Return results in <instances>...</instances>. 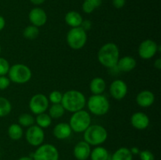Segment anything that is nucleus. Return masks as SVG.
I'll return each instance as SVG.
<instances>
[{"mask_svg": "<svg viewBox=\"0 0 161 160\" xmlns=\"http://www.w3.org/2000/svg\"><path fill=\"white\" fill-rule=\"evenodd\" d=\"M119 59V50L114 42L104 44L97 52L98 62L107 68H113L117 64Z\"/></svg>", "mask_w": 161, "mask_h": 160, "instance_id": "nucleus-1", "label": "nucleus"}, {"mask_svg": "<svg viewBox=\"0 0 161 160\" xmlns=\"http://www.w3.org/2000/svg\"><path fill=\"white\" fill-rule=\"evenodd\" d=\"M61 104L65 111L73 113L83 110L86 104V99L81 91L70 89L63 93Z\"/></svg>", "mask_w": 161, "mask_h": 160, "instance_id": "nucleus-2", "label": "nucleus"}, {"mask_svg": "<svg viewBox=\"0 0 161 160\" xmlns=\"http://www.w3.org/2000/svg\"><path fill=\"white\" fill-rule=\"evenodd\" d=\"M108 132L106 129L98 124H91L83 132V141L91 146H100L106 141Z\"/></svg>", "mask_w": 161, "mask_h": 160, "instance_id": "nucleus-3", "label": "nucleus"}, {"mask_svg": "<svg viewBox=\"0 0 161 160\" xmlns=\"http://www.w3.org/2000/svg\"><path fill=\"white\" fill-rule=\"evenodd\" d=\"M86 105L90 114L96 116L105 115L110 109L109 100L103 94H92L86 100Z\"/></svg>", "mask_w": 161, "mask_h": 160, "instance_id": "nucleus-4", "label": "nucleus"}, {"mask_svg": "<svg viewBox=\"0 0 161 160\" xmlns=\"http://www.w3.org/2000/svg\"><path fill=\"white\" fill-rule=\"evenodd\" d=\"M91 115L89 111L86 110H80L72 113L69 119V125L72 132L83 133L91 125Z\"/></svg>", "mask_w": 161, "mask_h": 160, "instance_id": "nucleus-5", "label": "nucleus"}, {"mask_svg": "<svg viewBox=\"0 0 161 160\" xmlns=\"http://www.w3.org/2000/svg\"><path fill=\"white\" fill-rule=\"evenodd\" d=\"M7 75L12 83L17 84H25L31 80L32 72L26 64H15L10 66Z\"/></svg>", "mask_w": 161, "mask_h": 160, "instance_id": "nucleus-6", "label": "nucleus"}, {"mask_svg": "<svg viewBox=\"0 0 161 160\" xmlns=\"http://www.w3.org/2000/svg\"><path fill=\"white\" fill-rule=\"evenodd\" d=\"M66 42L69 46L74 50H81L87 42V34L81 27L71 28L66 35Z\"/></svg>", "mask_w": 161, "mask_h": 160, "instance_id": "nucleus-7", "label": "nucleus"}, {"mask_svg": "<svg viewBox=\"0 0 161 160\" xmlns=\"http://www.w3.org/2000/svg\"><path fill=\"white\" fill-rule=\"evenodd\" d=\"M33 160H59V152L51 144H42L32 155Z\"/></svg>", "mask_w": 161, "mask_h": 160, "instance_id": "nucleus-8", "label": "nucleus"}, {"mask_svg": "<svg viewBox=\"0 0 161 160\" xmlns=\"http://www.w3.org/2000/svg\"><path fill=\"white\" fill-rule=\"evenodd\" d=\"M50 107V101L48 97L42 93H36L33 95L29 100L28 108L34 115L47 112Z\"/></svg>", "mask_w": 161, "mask_h": 160, "instance_id": "nucleus-9", "label": "nucleus"}, {"mask_svg": "<svg viewBox=\"0 0 161 160\" xmlns=\"http://www.w3.org/2000/svg\"><path fill=\"white\" fill-rule=\"evenodd\" d=\"M160 51V46L152 39H146L138 45V53L143 60H150Z\"/></svg>", "mask_w": 161, "mask_h": 160, "instance_id": "nucleus-10", "label": "nucleus"}, {"mask_svg": "<svg viewBox=\"0 0 161 160\" xmlns=\"http://www.w3.org/2000/svg\"><path fill=\"white\" fill-rule=\"evenodd\" d=\"M25 139L28 144L33 147H39L45 140V133L43 129L37 125H33L28 127L25 132Z\"/></svg>", "mask_w": 161, "mask_h": 160, "instance_id": "nucleus-11", "label": "nucleus"}, {"mask_svg": "<svg viewBox=\"0 0 161 160\" xmlns=\"http://www.w3.org/2000/svg\"><path fill=\"white\" fill-rule=\"evenodd\" d=\"M128 86L127 83L121 79H116L109 86V93L113 99L121 100L127 96Z\"/></svg>", "mask_w": 161, "mask_h": 160, "instance_id": "nucleus-12", "label": "nucleus"}, {"mask_svg": "<svg viewBox=\"0 0 161 160\" xmlns=\"http://www.w3.org/2000/svg\"><path fill=\"white\" fill-rule=\"evenodd\" d=\"M28 19L34 26L42 27L47 22V14L43 9L40 7H35L31 9L28 13Z\"/></svg>", "mask_w": 161, "mask_h": 160, "instance_id": "nucleus-13", "label": "nucleus"}, {"mask_svg": "<svg viewBox=\"0 0 161 160\" xmlns=\"http://www.w3.org/2000/svg\"><path fill=\"white\" fill-rule=\"evenodd\" d=\"M149 118L146 113L137 111L130 117V124L135 129L138 130H144L149 125Z\"/></svg>", "mask_w": 161, "mask_h": 160, "instance_id": "nucleus-14", "label": "nucleus"}, {"mask_svg": "<svg viewBox=\"0 0 161 160\" xmlns=\"http://www.w3.org/2000/svg\"><path fill=\"white\" fill-rule=\"evenodd\" d=\"M91 146L86 141H79L73 148V155L77 160H86L90 158Z\"/></svg>", "mask_w": 161, "mask_h": 160, "instance_id": "nucleus-15", "label": "nucleus"}, {"mask_svg": "<svg viewBox=\"0 0 161 160\" xmlns=\"http://www.w3.org/2000/svg\"><path fill=\"white\" fill-rule=\"evenodd\" d=\"M136 103L139 107L147 108L152 106L155 102V95L150 90H142L136 96Z\"/></svg>", "mask_w": 161, "mask_h": 160, "instance_id": "nucleus-16", "label": "nucleus"}, {"mask_svg": "<svg viewBox=\"0 0 161 160\" xmlns=\"http://www.w3.org/2000/svg\"><path fill=\"white\" fill-rule=\"evenodd\" d=\"M72 130L70 125L67 122H60L58 123L53 129V135L58 140L68 139L71 136Z\"/></svg>", "mask_w": 161, "mask_h": 160, "instance_id": "nucleus-17", "label": "nucleus"}, {"mask_svg": "<svg viewBox=\"0 0 161 160\" xmlns=\"http://www.w3.org/2000/svg\"><path fill=\"white\" fill-rule=\"evenodd\" d=\"M137 61L133 56H124L119 58L116 67H117L119 72H130L136 67Z\"/></svg>", "mask_w": 161, "mask_h": 160, "instance_id": "nucleus-18", "label": "nucleus"}, {"mask_svg": "<svg viewBox=\"0 0 161 160\" xmlns=\"http://www.w3.org/2000/svg\"><path fill=\"white\" fill-rule=\"evenodd\" d=\"M83 17L79 12L75 10L69 11L64 16V21L71 28L80 27L83 22Z\"/></svg>", "mask_w": 161, "mask_h": 160, "instance_id": "nucleus-19", "label": "nucleus"}, {"mask_svg": "<svg viewBox=\"0 0 161 160\" xmlns=\"http://www.w3.org/2000/svg\"><path fill=\"white\" fill-rule=\"evenodd\" d=\"M89 88L92 94H103L106 89V83L102 77H95L90 83Z\"/></svg>", "mask_w": 161, "mask_h": 160, "instance_id": "nucleus-20", "label": "nucleus"}, {"mask_svg": "<svg viewBox=\"0 0 161 160\" xmlns=\"http://www.w3.org/2000/svg\"><path fill=\"white\" fill-rule=\"evenodd\" d=\"M111 155L105 147L102 146H96L92 149L90 155V158L91 160H110Z\"/></svg>", "mask_w": 161, "mask_h": 160, "instance_id": "nucleus-21", "label": "nucleus"}, {"mask_svg": "<svg viewBox=\"0 0 161 160\" xmlns=\"http://www.w3.org/2000/svg\"><path fill=\"white\" fill-rule=\"evenodd\" d=\"M110 160H133V155L130 153V148L121 147L115 151L111 155Z\"/></svg>", "mask_w": 161, "mask_h": 160, "instance_id": "nucleus-22", "label": "nucleus"}, {"mask_svg": "<svg viewBox=\"0 0 161 160\" xmlns=\"http://www.w3.org/2000/svg\"><path fill=\"white\" fill-rule=\"evenodd\" d=\"M8 136L13 141H19L22 138L24 135L23 127L17 123H13L8 127L7 130Z\"/></svg>", "mask_w": 161, "mask_h": 160, "instance_id": "nucleus-23", "label": "nucleus"}, {"mask_svg": "<svg viewBox=\"0 0 161 160\" xmlns=\"http://www.w3.org/2000/svg\"><path fill=\"white\" fill-rule=\"evenodd\" d=\"M65 111L61 104H52L48 108V114L52 119H60L64 115Z\"/></svg>", "mask_w": 161, "mask_h": 160, "instance_id": "nucleus-24", "label": "nucleus"}, {"mask_svg": "<svg viewBox=\"0 0 161 160\" xmlns=\"http://www.w3.org/2000/svg\"><path fill=\"white\" fill-rule=\"evenodd\" d=\"M35 123H36V125L42 129L48 128L52 124V119L49 115L48 113H41V114L36 115V119H35Z\"/></svg>", "mask_w": 161, "mask_h": 160, "instance_id": "nucleus-25", "label": "nucleus"}, {"mask_svg": "<svg viewBox=\"0 0 161 160\" xmlns=\"http://www.w3.org/2000/svg\"><path fill=\"white\" fill-rule=\"evenodd\" d=\"M102 3V0H84L82 5V9L86 14L92 13L97 8L101 6Z\"/></svg>", "mask_w": 161, "mask_h": 160, "instance_id": "nucleus-26", "label": "nucleus"}, {"mask_svg": "<svg viewBox=\"0 0 161 160\" xmlns=\"http://www.w3.org/2000/svg\"><path fill=\"white\" fill-rule=\"evenodd\" d=\"M12 111V104L7 98L0 97V118L6 117Z\"/></svg>", "mask_w": 161, "mask_h": 160, "instance_id": "nucleus-27", "label": "nucleus"}, {"mask_svg": "<svg viewBox=\"0 0 161 160\" xmlns=\"http://www.w3.org/2000/svg\"><path fill=\"white\" fill-rule=\"evenodd\" d=\"M18 124L22 127H30L35 125V118L29 113H23L18 117Z\"/></svg>", "mask_w": 161, "mask_h": 160, "instance_id": "nucleus-28", "label": "nucleus"}, {"mask_svg": "<svg viewBox=\"0 0 161 160\" xmlns=\"http://www.w3.org/2000/svg\"><path fill=\"white\" fill-rule=\"evenodd\" d=\"M39 35V29L38 27L34 26L31 24L27 26L25 29L23 30V36L27 39L32 40V39H36Z\"/></svg>", "mask_w": 161, "mask_h": 160, "instance_id": "nucleus-29", "label": "nucleus"}, {"mask_svg": "<svg viewBox=\"0 0 161 160\" xmlns=\"http://www.w3.org/2000/svg\"><path fill=\"white\" fill-rule=\"evenodd\" d=\"M62 97L63 93H61L59 90H53L49 94L48 100L52 104H61Z\"/></svg>", "mask_w": 161, "mask_h": 160, "instance_id": "nucleus-30", "label": "nucleus"}, {"mask_svg": "<svg viewBox=\"0 0 161 160\" xmlns=\"http://www.w3.org/2000/svg\"><path fill=\"white\" fill-rule=\"evenodd\" d=\"M10 67L9 61L4 57L0 56V75H6Z\"/></svg>", "mask_w": 161, "mask_h": 160, "instance_id": "nucleus-31", "label": "nucleus"}, {"mask_svg": "<svg viewBox=\"0 0 161 160\" xmlns=\"http://www.w3.org/2000/svg\"><path fill=\"white\" fill-rule=\"evenodd\" d=\"M139 157L141 160H155V156L153 153L149 150L140 151Z\"/></svg>", "mask_w": 161, "mask_h": 160, "instance_id": "nucleus-32", "label": "nucleus"}, {"mask_svg": "<svg viewBox=\"0 0 161 160\" xmlns=\"http://www.w3.org/2000/svg\"><path fill=\"white\" fill-rule=\"evenodd\" d=\"M10 80L6 75H0V90L6 89L10 85Z\"/></svg>", "mask_w": 161, "mask_h": 160, "instance_id": "nucleus-33", "label": "nucleus"}, {"mask_svg": "<svg viewBox=\"0 0 161 160\" xmlns=\"http://www.w3.org/2000/svg\"><path fill=\"white\" fill-rule=\"evenodd\" d=\"M80 27H81L84 31H90V30L91 29V28H92V22L90 20H83V22H82Z\"/></svg>", "mask_w": 161, "mask_h": 160, "instance_id": "nucleus-34", "label": "nucleus"}, {"mask_svg": "<svg viewBox=\"0 0 161 160\" xmlns=\"http://www.w3.org/2000/svg\"><path fill=\"white\" fill-rule=\"evenodd\" d=\"M113 6L116 9H121L124 7L126 4V0H113Z\"/></svg>", "mask_w": 161, "mask_h": 160, "instance_id": "nucleus-35", "label": "nucleus"}, {"mask_svg": "<svg viewBox=\"0 0 161 160\" xmlns=\"http://www.w3.org/2000/svg\"><path fill=\"white\" fill-rule=\"evenodd\" d=\"M6 26V20L3 16L0 15V31H3Z\"/></svg>", "mask_w": 161, "mask_h": 160, "instance_id": "nucleus-36", "label": "nucleus"}, {"mask_svg": "<svg viewBox=\"0 0 161 160\" xmlns=\"http://www.w3.org/2000/svg\"><path fill=\"white\" fill-rule=\"evenodd\" d=\"M154 67L157 69V70H160L161 69V58H157L154 61Z\"/></svg>", "mask_w": 161, "mask_h": 160, "instance_id": "nucleus-37", "label": "nucleus"}, {"mask_svg": "<svg viewBox=\"0 0 161 160\" xmlns=\"http://www.w3.org/2000/svg\"><path fill=\"white\" fill-rule=\"evenodd\" d=\"M45 1L46 0H30V2L35 6H40V5L43 4Z\"/></svg>", "mask_w": 161, "mask_h": 160, "instance_id": "nucleus-38", "label": "nucleus"}, {"mask_svg": "<svg viewBox=\"0 0 161 160\" xmlns=\"http://www.w3.org/2000/svg\"><path fill=\"white\" fill-rule=\"evenodd\" d=\"M130 153L132 154L133 155H138L140 152V150L138 147H132L131 148H130Z\"/></svg>", "mask_w": 161, "mask_h": 160, "instance_id": "nucleus-39", "label": "nucleus"}, {"mask_svg": "<svg viewBox=\"0 0 161 160\" xmlns=\"http://www.w3.org/2000/svg\"><path fill=\"white\" fill-rule=\"evenodd\" d=\"M18 160H33V158L31 156H22Z\"/></svg>", "mask_w": 161, "mask_h": 160, "instance_id": "nucleus-40", "label": "nucleus"}, {"mask_svg": "<svg viewBox=\"0 0 161 160\" xmlns=\"http://www.w3.org/2000/svg\"><path fill=\"white\" fill-rule=\"evenodd\" d=\"M1 52H2V47H1V45H0V54H1Z\"/></svg>", "mask_w": 161, "mask_h": 160, "instance_id": "nucleus-41", "label": "nucleus"}]
</instances>
